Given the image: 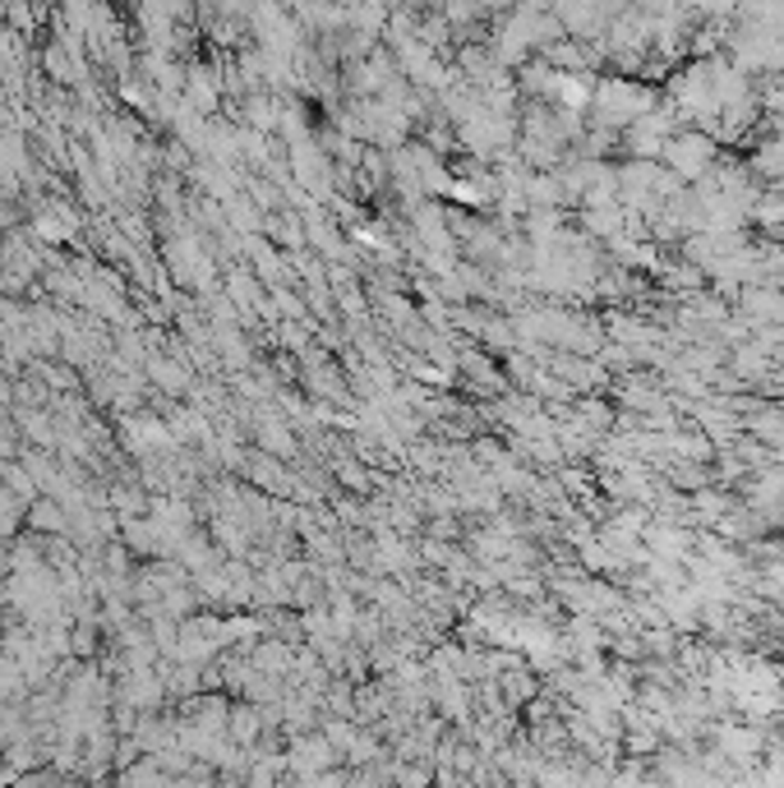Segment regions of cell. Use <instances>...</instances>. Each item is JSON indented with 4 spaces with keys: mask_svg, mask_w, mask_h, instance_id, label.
Masks as SVG:
<instances>
[{
    "mask_svg": "<svg viewBox=\"0 0 784 788\" xmlns=\"http://www.w3.org/2000/svg\"><path fill=\"white\" fill-rule=\"evenodd\" d=\"M291 761H296V766H305L309 775H319V766H328V761H333V751H328V742H324V738H305V742L296 747Z\"/></svg>",
    "mask_w": 784,
    "mask_h": 788,
    "instance_id": "7a4b0ae2",
    "label": "cell"
},
{
    "mask_svg": "<svg viewBox=\"0 0 784 788\" xmlns=\"http://www.w3.org/2000/svg\"><path fill=\"white\" fill-rule=\"evenodd\" d=\"M190 102H195L199 111H212V107H217V83L204 79V70H195V79H190Z\"/></svg>",
    "mask_w": 784,
    "mask_h": 788,
    "instance_id": "3957f363",
    "label": "cell"
},
{
    "mask_svg": "<svg viewBox=\"0 0 784 788\" xmlns=\"http://www.w3.org/2000/svg\"><path fill=\"white\" fill-rule=\"evenodd\" d=\"M10 567H14V558H6V549H0V577H6Z\"/></svg>",
    "mask_w": 784,
    "mask_h": 788,
    "instance_id": "8992f818",
    "label": "cell"
},
{
    "mask_svg": "<svg viewBox=\"0 0 784 788\" xmlns=\"http://www.w3.org/2000/svg\"><path fill=\"white\" fill-rule=\"evenodd\" d=\"M75 227L66 222V217H56V212H47V217H38V236H47V240H66Z\"/></svg>",
    "mask_w": 784,
    "mask_h": 788,
    "instance_id": "277c9868",
    "label": "cell"
},
{
    "mask_svg": "<svg viewBox=\"0 0 784 788\" xmlns=\"http://www.w3.org/2000/svg\"><path fill=\"white\" fill-rule=\"evenodd\" d=\"M47 70H51L60 83H70V79H75V74H70V60L60 56V47H51V51H47Z\"/></svg>",
    "mask_w": 784,
    "mask_h": 788,
    "instance_id": "5b68a950",
    "label": "cell"
},
{
    "mask_svg": "<svg viewBox=\"0 0 784 788\" xmlns=\"http://www.w3.org/2000/svg\"><path fill=\"white\" fill-rule=\"evenodd\" d=\"M28 526H33L38 535H60V530H66V512H60L51 498H38L33 512H28Z\"/></svg>",
    "mask_w": 784,
    "mask_h": 788,
    "instance_id": "6da1fadb",
    "label": "cell"
}]
</instances>
